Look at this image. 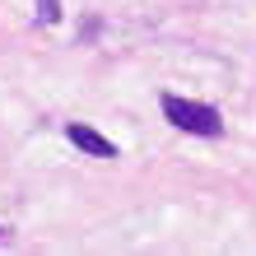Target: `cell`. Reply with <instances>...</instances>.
Listing matches in <instances>:
<instances>
[{"label":"cell","mask_w":256,"mask_h":256,"mask_svg":"<svg viewBox=\"0 0 256 256\" xmlns=\"http://www.w3.org/2000/svg\"><path fill=\"white\" fill-rule=\"evenodd\" d=\"M38 24H61V0H38Z\"/></svg>","instance_id":"cell-3"},{"label":"cell","mask_w":256,"mask_h":256,"mask_svg":"<svg viewBox=\"0 0 256 256\" xmlns=\"http://www.w3.org/2000/svg\"><path fill=\"white\" fill-rule=\"evenodd\" d=\"M0 238H5V228H0Z\"/></svg>","instance_id":"cell-4"},{"label":"cell","mask_w":256,"mask_h":256,"mask_svg":"<svg viewBox=\"0 0 256 256\" xmlns=\"http://www.w3.org/2000/svg\"><path fill=\"white\" fill-rule=\"evenodd\" d=\"M158 108H163V116H168L177 130H186V135H200V140H219L224 135V116H219V108H210V102L163 94Z\"/></svg>","instance_id":"cell-1"},{"label":"cell","mask_w":256,"mask_h":256,"mask_svg":"<svg viewBox=\"0 0 256 256\" xmlns=\"http://www.w3.org/2000/svg\"><path fill=\"white\" fill-rule=\"evenodd\" d=\"M66 140H70L74 149H84V154H94V158H116V144H112L102 130L84 126V122H66Z\"/></svg>","instance_id":"cell-2"}]
</instances>
